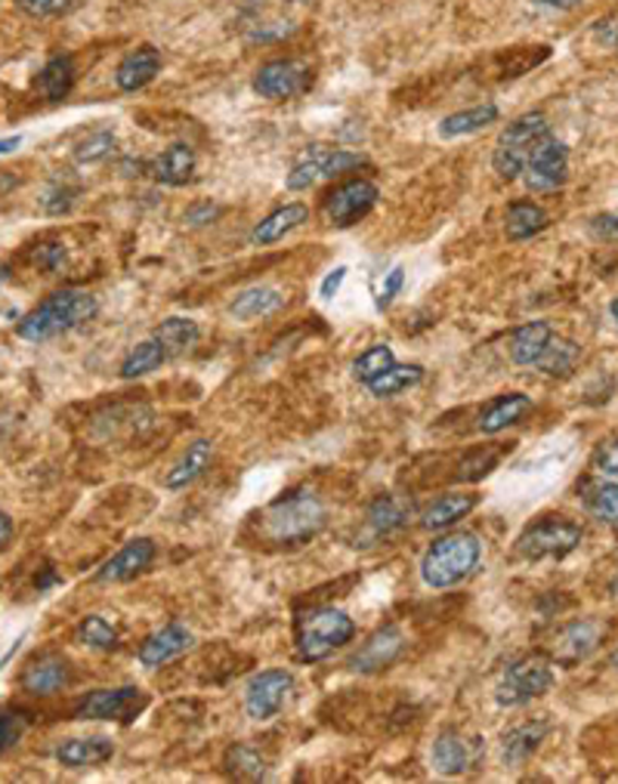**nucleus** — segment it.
Masks as SVG:
<instances>
[{"label": "nucleus", "mask_w": 618, "mask_h": 784, "mask_svg": "<svg viewBox=\"0 0 618 784\" xmlns=\"http://www.w3.org/2000/svg\"><path fill=\"white\" fill-rule=\"evenodd\" d=\"M97 297L87 294V290H77V287H65L50 294L38 309H32L16 327L22 340H32V344H44V340H53L59 334H69L84 322H90L97 315Z\"/></svg>", "instance_id": "nucleus-1"}, {"label": "nucleus", "mask_w": 618, "mask_h": 784, "mask_svg": "<svg viewBox=\"0 0 618 784\" xmlns=\"http://www.w3.org/2000/svg\"><path fill=\"white\" fill-rule=\"evenodd\" d=\"M480 556H483V544L477 535H467V532L445 535L433 540V547L421 559V577L433 590L458 587L461 581L477 572Z\"/></svg>", "instance_id": "nucleus-2"}, {"label": "nucleus", "mask_w": 618, "mask_h": 784, "mask_svg": "<svg viewBox=\"0 0 618 784\" xmlns=\"http://www.w3.org/2000/svg\"><path fill=\"white\" fill-rule=\"evenodd\" d=\"M325 525V507L312 491L300 488L270 503L263 513V528L275 544H307Z\"/></svg>", "instance_id": "nucleus-3"}, {"label": "nucleus", "mask_w": 618, "mask_h": 784, "mask_svg": "<svg viewBox=\"0 0 618 784\" xmlns=\"http://www.w3.org/2000/svg\"><path fill=\"white\" fill-rule=\"evenodd\" d=\"M547 134H551V124H547V117L541 115V112H529V115L510 121L502 130V136H498V142H495V152H492L495 173L502 179H507V183L517 179L522 167H526L529 152L535 149V142H539L541 136Z\"/></svg>", "instance_id": "nucleus-4"}, {"label": "nucleus", "mask_w": 618, "mask_h": 784, "mask_svg": "<svg viewBox=\"0 0 618 784\" xmlns=\"http://www.w3.org/2000/svg\"><path fill=\"white\" fill-rule=\"evenodd\" d=\"M353 636H356V624L341 609H319L307 614L300 621V636H297L300 661H322L334 649L347 646Z\"/></svg>", "instance_id": "nucleus-5"}, {"label": "nucleus", "mask_w": 618, "mask_h": 784, "mask_svg": "<svg viewBox=\"0 0 618 784\" xmlns=\"http://www.w3.org/2000/svg\"><path fill=\"white\" fill-rule=\"evenodd\" d=\"M551 686H554V668L539 655H529L504 670L495 698L504 708H520L532 698H541L544 692H551Z\"/></svg>", "instance_id": "nucleus-6"}, {"label": "nucleus", "mask_w": 618, "mask_h": 784, "mask_svg": "<svg viewBox=\"0 0 618 784\" xmlns=\"http://www.w3.org/2000/svg\"><path fill=\"white\" fill-rule=\"evenodd\" d=\"M581 544V528L576 522L566 519H541L535 525H529L517 540V550L526 559L539 562V559H563Z\"/></svg>", "instance_id": "nucleus-7"}, {"label": "nucleus", "mask_w": 618, "mask_h": 784, "mask_svg": "<svg viewBox=\"0 0 618 784\" xmlns=\"http://www.w3.org/2000/svg\"><path fill=\"white\" fill-rule=\"evenodd\" d=\"M149 708V695L136 686L121 689H97L84 695L75 705V720H115V723H134L143 710Z\"/></svg>", "instance_id": "nucleus-8"}, {"label": "nucleus", "mask_w": 618, "mask_h": 784, "mask_svg": "<svg viewBox=\"0 0 618 784\" xmlns=\"http://www.w3.org/2000/svg\"><path fill=\"white\" fill-rule=\"evenodd\" d=\"M569 176V149L557 136H541L535 149L526 158L522 179L532 191H554L560 189Z\"/></svg>", "instance_id": "nucleus-9"}, {"label": "nucleus", "mask_w": 618, "mask_h": 784, "mask_svg": "<svg viewBox=\"0 0 618 784\" xmlns=\"http://www.w3.org/2000/svg\"><path fill=\"white\" fill-rule=\"evenodd\" d=\"M312 69L304 59H272L254 75V90L270 102H288L294 96L307 94Z\"/></svg>", "instance_id": "nucleus-10"}, {"label": "nucleus", "mask_w": 618, "mask_h": 784, "mask_svg": "<svg viewBox=\"0 0 618 784\" xmlns=\"http://www.w3.org/2000/svg\"><path fill=\"white\" fill-rule=\"evenodd\" d=\"M381 191L371 179H347L325 198V213H329L331 226L349 229L359 220H366L368 211L378 204Z\"/></svg>", "instance_id": "nucleus-11"}, {"label": "nucleus", "mask_w": 618, "mask_h": 784, "mask_svg": "<svg viewBox=\"0 0 618 784\" xmlns=\"http://www.w3.org/2000/svg\"><path fill=\"white\" fill-rule=\"evenodd\" d=\"M294 3L297 0H251L248 3V16H245L248 40L272 43V40L291 38L300 28L297 16H291Z\"/></svg>", "instance_id": "nucleus-12"}, {"label": "nucleus", "mask_w": 618, "mask_h": 784, "mask_svg": "<svg viewBox=\"0 0 618 784\" xmlns=\"http://www.w3.org/2000/svg\"><path fill=\"white\" fill-rule=\"evenodd\" d=\"M294 686V676L288 670H263L257 673L248 689H245V710L257 723H267L272 717H279V710L285 708L288 692Z\"/></svg>", "instance_id": "nucleus-13"}, {"label": "nucleus", "mask_w": 618, "mask_h": 784, "mask_svg": "<svg viewBox=\"0 0 618 784\" xmlns=\"http://www.w3.org/2000/svg\"><path fill=\"white\" fill-rule=\"evenodd\" d=\"M606 636V627L603 621L597 618H581V621H572L569 627H563L554 639V661L563 664V668H572L579 664L584 658H591L594 651L600 649Z\"/></svg>", "instance_id": "nucleus-14"}, {"label": "nucleus", "mask_w": 618, "mask_h": 784, "mask_svg": "<svg viewBox=\"0 0 618 784\" xmlns=\"http://www.w3.org/2000/svg\"><path fill=\"white\" fill-rule=\"evenodd\" d=\"M69 683H72V668H69V661H65L62 655H57V651L35 658V661L25 668V673H22V689L28 692V695H38V698L57 695V692L65 689Z\"/></svg>", "instance_id": "nucleus-15"}, {"label": "nucleus", "mask_w": 618, "mask_h": 784, "mask_svg": "<svg viewBox=\"0 0 618 784\" xmlns=\"http://www.w3.org/2000/svg\"><path fill=\"white\" fill-rule=\"evenodd\" d=\"M403 646H406L403 633L396 631V627H384V631H378L374 636H368V643H362V649L349 658V668L356 670V673H378V670H386L403 655Z\"/></svg>", "instance_id": "nucleus-16"}, {"label": "nucleus", "mask_w": 618, "mask_h": 784, "mask_svg": "<svg viewBox=\"0 0 618 784\" xmlns=\"http://www.w3.org/2000/svg\"><path fill=\"white\" fill-rule=\"evenodd\" d=\"M154 559V544L149 537H136L131 544H124L102 569L97 572L99 584H118V581H131L134 574L149 569Z\"/></svg>", "instance_id": "nucleus-17"}, {"label": "nucleus", "mask_w": 618, "mask_h": 784, "mask_svg": "<svg viewBox=\"0 0 618 784\" xmlns=\"http://www.w3.org/2000/svg\"><path fill=\"white\" fill-rule=\"evenodd\" d=\"M193 646V633L183 624H168L161 631H154L143 646H139V664L143 668H161L168 661L180 658L183 651Z\"/></svg>", "instance_id": "nucleus-18"}, {"label": "nucleus", "mask_w": 618, "mask_h": 784, "mask_svg": "<svg viewBox=\"0 0 618 784\" xmlns=\"http://www.w3.org/2000/svg\"><path fill=\"white\" fill-rule=\"evenodd\" d=\"M158 72H161V53H158L154 47H149V43H146V47H136V50H131L127 57L118 62V90L136 94V90H143L146 84H152Z\"/></svg>", "instance_id": "nucleus-19"}, {"label": "nucleus", "mask_w": 618, "mask_h": 784, "mask_svg": "<svg viewBox=\"0 0 618 784\" xmlns=\"http://www.w3.org/2000/svg\"><path fill=\"white\" fill-rule=\"evenodd\" d=\"M115 754V745L102 735H94V738H69L57 747V760L59 766L65 769H94V766H102L112 760Z\"/></svg>", "instance_id": "nucleus-20"}, {"label": "nucleus", "mask_w": 618, "mask_h": 784, "mask_svg": "<svg viewBox=\"0 0 618 784\" xmlns=\"http://www.w3.org/2000/svg\"><path fill=\"white\" fill-rule=\"evenodd\" d=\"M195 173V149L189 142H174L154 158L152 176L164 186H186Z\"/></svg>", "instance_id": "nucleus-21"}, {"label": "nucleus", "mask_w": 618, "mask_h": 784, "mask_svg": "<svg viewBox=\"0 0 618 784\" xmlns=\"http://www.w3.org/2000/svg\"><path fill=\"white\" fill-rule=\"evenodd\" d=\"M331 154H334V149L325 146V142L307 146L304 152L297 154V161H294V167H291L285 186H288L291 191H304L309 189V186H316L319 179H325V167H329Z\"/></svg>", "instance_id": "nucleus-22"}, {"label": "nucleus", "mask_w": 618, "mask_h": 784, "mask_svg": "<svg viewBox=\"0 0 618 784\" xmlns=\"http://www.w3.org/2000/svg\"><path fill=\"white\" fill-rule=\"evenodd\" d=\"M408 517H411V507H408L406 500L393 498V495H384V498H378L371 507H368V517H366L368 535L374 537V540L390 537L393 532H399V528L406 525Z\"/></svg>", "instance_id": "nucleus-23"}, {"label": "nucleus", "mask_w": 618, "mask_h": 784, "mask_svg": "<svg viewBox=\"0 0 618 784\" xmlns=\"http://www.w3.org/2000/svg\"><path fill=\"white\" fill-rule=\"evenodd\" d=\"M282 307H285V297L275 287H248L232 300L230 315L238 322H251V319H267Z\"/></svg>", "instance_id": "nucleus-24"}, {"label": "nucleus", "mask_w": 618, "mask_h": 784, "mask_svg": "<svg viewBox=\"0 0 618 784\" xmlns=\"http://www.w3.org/2000/svg\"><path fill=\"white\" fill-rule=\"evenodd\" d=\"M309 220V208L307 204H300V201H294V204H285V208H279L275 213H270L257 229L251 232V241L254 245H272V241H279V238H285L288 232H294L300 223H307Z\"/></svg>", "instance_id": "nucleus-25"}, {"label": "nucleus", "mask_w": 618, "mask_h": 784, "mask_svg": "<svg viewBox=\"0 0 618 784\" xmlns=\"http://www.w3.org/2000/svg\"><path fill=\"white\" fill-rule=\"evenodd\" d=\"M547 223H551V216L544 208L532 204V201H514L507 208V216H504V232H507L510 241H526V238L547 229Z\"/></svg>", "instance_id": "nucleus-26"}, {"label": "nucleus", "mask_w": 618, "mask_h": 784, "mask_svg": "<svg viewBox=\"0 0 618 784\" xmlns=\"http://www.w3.org/2000/svg\"><path fill=\"white\" fill-rule=\"evenodd\" d=\"M470 766V747L455 729H445L433 742V769L440 775H461Z\"/></svg>", "instance_id": "nucleus-27"}, {"label": "nucleus", "mask_w": 618, "mask_h": 784, "mask_svg": "<svg viewBox=\"0 0 618 784\" xmlns=\"http://www.w3.org/2000/svg\"><path fill=\"white\" fill-rule=\"evenodd\" d=\"M551 337H554V327L547 322H529L517 327L510 337V359L517 364H535L551 344Z\"/></svg>", "instance_id": "nucleus-28"}, {"label": "nucleus", "mask_w": 618, "mask_h": 784, "mask_svg": "<svg viewBox=\"0 0 618 784\" xmlns=\"http://www.w3.org/2000/svg\"><path fill=\"white\" fill-rule=\"evenodd\" d=\"M529 408H532V399H529V396H522V393H507V396L495 399V402L485 408L483 421H480V430H483L485 436H495V433H502L507 426H514L522 414H529Z\"/></svg>", "instance_id": "nucleus-29"}, {"label": "nucleus", "mask_w": 618, "mask_h": 784, "mask_svg": "<svg viewBox=\"0 0 618 784\" xmlns=\"http://www.w3.org/2000/svg\"><path fill=\"white\" fill-rule=\"evenodd\" d=\"M211 458H213L211 441L195 439L193 445L186 448L183 460H180L174 470L168 473L164 485H168V488H186V485H193L195 478L205 476V470L211 466Z\"/></svg>", "instance_id": "nucleus-30"}, {"label": "nucleus", "mask_w": 618, "mask_h": 784, "mask_svg": "<svg viewBox=\"0 0 618 784\" xmlns=\"http://www.w3.org/2000/svg\"><path fill=\"white\" fill-rule=\"evenodd\" d=\"M77 80V69H75V59L72 57H53L44 69H40L38 75V90L44 94V99H50V102H59V99H65V96L72 94V87H75Z\"/></svg>", "instance_id": "nucleus-31"}, {"label": "nucleus", "mask_w": 618, "mask_h": 784, "mask_svg": "<svg viewBox=\"0 0 618 784\" xmlns=\"http://www.w3.org/2000/svg\"><path fill=\"white\" fill-rule=\"evenodd\" d=\"M544 735H547V723H526V726L510 729L502 742L504 763L507 766L526 763V760L539 750V745L544 742Z\"/></svg>", "instance_id": "nucleus-32"}, {"label": "nucleus", "mask_w": 618, "mask_h": 784, "mask_svg": "<svg viewBox=\"0 0 618 784\" xmlns=\"http://www.w3.org/2000/svg\"><path fill=\"white\" fill-rule=\"evenodd\" d=\"M581 362V346L572 344V340H566V337H551V344L547 349L541 352V359L535 362L541 374H547V377H569Z\"/></svg>", "instance_id": "nucleus-33"}, {"label": "nucleus", "mask_w": 618, "mask_h": 784, "mask_svg": "<svg viewBox=\"0 0 618 784\" xmlns=\"http://www.w3.org/2000/svg\"><path fill=\"white\" fill-rule=\"evenodd\" d=\"M495 121H498V105H495V102H483V105H473V109H464V112L443 117L440 136H445V139L470 136L477 134V130H483V127H489V124H495Z\"/></svg>", "instance_id": "nucleus-34"}, {"label": "nucleus", "mask_w": 618, "mask_h": 784, "mask_svg": "<svg viewBox=\"0 0 618 784\" xmlns=\"http://www.w3.org/2000/svg\"><path fill=\"white\" fill-rule=\"evenodd\" d=\"M480 503L477 495H443L440 500H433L421 513V525L424 528H448L455 525L458 519H464L473 507Z\"/></svg>", "instance_id": "nucleus-35"}, {"label": "nucleus", "mask_w": 618, "mask_h": 784, "mask_svg": "<svg viewBox=\"0 0 618 784\" xmlns=\"http://www.w3.org/2000/svg\"><path fill=\"white\" fill-rule=\"evenodd\" d=\"M424 377V368L421 364H390L384 374H378L374 381L366 383L368 389H371V396H378V399H390V396H399V393H406L411 389L415 383Z\"/></svg>", "instance_id": "nucleus-36"}, {"label": "nucleus", "mask_w": 618, "mask_h": 784, "mask_svg": "<svg viewBox=\"0 0 618 784\" xmlns=\"http://www.w3.org/2000/svg\"><path fill=\"white\" fill-rule=\"evenodd\" d=\"M198 337H201V331H198L193 319H168V322H161V325L154 327V340L161 344V349L168 356L189 352L198 344Z\"/></svg>", "instance_id": "nucleus-37"}, {"label": "nucleus", "mask_w": 618, "mask_h": 784, "mask_svg": "<svg viewBox=\"0 0 618 784\" xmlns=\"http://www.w3.org/2000/svg\"><path fill=\"white\" fill-rule=\"evenodd\" d=\"M164 359H168V352L161 349V344L158 340H146V344H139L124 359V364H121V377L124 381H136V377H146V374H152V371H158L161 364H164Z\"/></svg>", "instance_id": "nucleus-38"}, {"label": "nucleus", "mask_w": 618, "mask_h": 784, "mask_svg": "<svg viewBox=\"0 0 618 784\" xmlns=\"http://www.w3.org/2000/svg\"><path fill=\"white\" fill-rule=\"evenodd\" d=\"M77 643L81 646H87V649H99V651H109L118 646V631L106 621V618H99V614H87L81 624H77Z\"/></svg>", "instance_id": "nucleus-39"}, {"label": "nucleus", "mask_w": 618, "mask_h": 784, "mask_svg": "<svg viewBox=\"0 0 618 784\" xmlns=\"http://www.w3.org/2000/svg\"><path fill=\"white\" fill-rule=\"evenodd\" d=\"M584 507L600 522H618V482H594V485H588Z\"/></svg>", "instance_id": "nucleus-40"}, {"label": "nucleus", "mask_w": 618, "mask_h": 784, "mask_svg": "<svg viewBox=\"0 0 618 784\" xmlns=\"http://www.w3.org/2000/svg\"><path fill=\"white\" fill-rule=\"evenodd\" d=\"M226 769H230V775H235V779L257 782V779L267 775V760H263L254 747L235 745L230 747V754H226Z\"/></svg>", "instance_id": "nucleus-41"}, {"label": "nucleus", "mask_w": 618, "mask_h": 784, "mask_svg": "<svg viewBox=\"0 0 618 784\" xmlns=\"http://www.w3.org/2000/svg\"><path fill=\"white\" fill-rule=\"evenodd\" d=\"M393 362H396V359H393V349L386 344H378L366 349V352L353 362V374H356L359 383H371L378 374H384Z\"/></svg>", "instance_id": "nucleus-42"}, {"label": "nucleus", "mask_w": 618, "mask_h": 784, "mask_svg": "<svg viewBox=\"0 0 618 784\" xmlns=\"http://www.w3.org/2000/svg\"><path fill=\"white\" fill-rule=\"evenodd\" d=\"M112 152H115V136L109 134V130H97V134H90L87 139L77 142L75 161L77 164H97V161H106Z\"/></svg>", "instance_id": "nucleus-43"}, {"label": "nucleus", "mask_w": 618, "mask_h": 784, "mask_svg": "<svg viewBox=\"0 0 618 784\" xmlns=\"http://www.w3.org/2000/svg\"><path fill=\"white\" fill-rule=\"evenodd\" d=\"M25 729H28V713H20V710H3V713H0V757H3L10 747L20 745Z\"/></svg>", "instance_id": "nucleus-44"}, {"label": "nucleus", "mask_w": 618, "mask_h": 784, "mask_svg": "<svg viewBox=\"0 0 618 784\" xmlns=\"http://www.w3.org/2000/svg\"><path fill=\"white\" fill-rule=\"evenodd\" d=\"M75 198H77L75 186H65L62 179H57V183H50L47 191H44V198H40V208H44L47 213H53V216H59V213L72 211Z\"/></svg>", "instance_id": "nucleus-45"}, {"label": "nucleus", "mask_w": 618, "mask_h": 784, "mask_svg": "<svg viewBox=\"0 0 618 784\" xmlns=\"http://www.w3.org/2000/svg\"><path fill=\"white\" fill-rule=\"evenodd\" d=\"M13 3L32 20H57L72 7H77V0H13Z\"/></svg>", "instance_id": "nucleus-46"}, {"label": "nucleus", "mask_w": 618, "mask_h": 784, "mask_svg": "<svg viewBox=\"0 0 618 784\" xmlns=\"http://www.w3.org/2000/svg\"><path fill=\"white\" fill-rule=\"evenodd\" d=\"M498 451H477V455H470V458L464 460L461 466H458V478L461 482H473V478H483L485 473H492L495 470V463H498Z\"/></svg>", "instance_id": "nucleus-47"}, {"label": "nucleus", "mask_w": 618, "mask_h": 784, "mask_svg": "<svg viewBox=\"0 0 618 784\" xmlns=\"http://www.w3.org/2000/svg\"><path fill=\"white\" fill-rule=\"evenodd\" d=\"M594 470H600L606 478H618V436L600 445L594 455Z\"/></svg>", "instance_id": "nucleus-48"}, {"label": "nucleus", "mask_w": 618, "mask_h": 784, "mask_svg": "<svg viewBox=\"0 0 618 784\" xmlns=\"http://www.w3.org/2000/svg\"><path fill=\"white\" fill-rule=\"evenodd\" d=\"M362 164H366L362 154L347 152V149H334V154L329 158V167H325V176H341V173L356 171V167H362Z\"/></svg>", "instance_id": "nucleus-49"}, {"label": "nucleus", "mask_w": 618, "mask_h": 784, "mask_svg": "<svg viewBox=\"0 0 618 784\" xmlns=\"http://www.w3.org/2000/svg\"><path fill=\"white\" fill-rule=\"evenodd\" d=\"M403 285H406V269L393 266L390 272H386L384 287H381V297H378V307H381V309L390 307V303H393V300L399 297Z\"/></svg>", "instance_id": "nucleus-50"}, {"label": "nucleus", "mask_w": 618, "mask_h": 784, "mask_svg": "<svg viewBox=\"0 0 618 784\" xmlns=\"http://www.w3.org/2000/svg\"><path fill=\"white\" fill-rule=\"evenodd\" d=\"M217 216H220V208L211 204V201H201V204H193V208L186 211V223H189V226H208Z\"/></svg>", "instance_id": "nucleus-51"}, {"label": "nucleus", "mask_w": 618, "mask_h": 784, "mask_svg": "<svg viewBox=\"0 0 618 784\" xmlns=\"http://www.w3.org/2000/svg\"><path fill=\"white\" fill-rule=\"evenodd\" d=\"M62 260H65V250H62V245H44V248L35 253V263L47 269V272H57V269L62 266Z\"/></svg>", "instance_id": "nucleus-52"}, {"label": "nucleus", "mask_w": 618, "mask_h": 784, "mask_svg": "<svg viewBox=\"0 0 618 784\" xmlns=\"http://www.w3.org/2000/svg\"><path fill=\"white\" fill-rule=\"evenodd\" d=\"M594 35H597L600 43H606V47H616L618 50V13L606 16V20H600L597 25H594Z\"/></svg>", "instance_id": "nucleus-53"}, {"label": "nucleus", "mask_w": 618, "mask_h": 784, "mask_svg": "<svg viewBox=\"0 0 618 784\" xmlns=\"http://www.w3.org/2000/svg\"><path fill=\"white\" fill-rule=\"evenodd\" d=\"M591 232L597 235V238H618V213H603L597 216L594 223H591Z\"/></svg>", "instance_id": "nucleus-54"}, {"label": "nucleus", "mask_w": 618, "mask_h": 784, "mask_svg": "<svg viewBox=\"0 0 618 784\" xmlns=\"http://www.w3.org/2000/svg\"><path fill=\"white\" fill-rule=\"evenodd\" d=\"M344 278H347V266H337L334 272H329L325 282H322V287H319V297H322V300H334V294L341 290Z\"/></svg>", "instance_id": "nucleus-55"}, {"label": "nucleus", "mask_w": 618, "mask_h": 784, "mask_svg": "<svg viewBox=\"0 0 618 784\" xmlns=\"http://www.w3.org/2000/svg\"><path fill=\"white\" fill-rule=\"evenodd\" d=\"M13 535H16V528H13V519L7 517L3 510H0V553L10 547V540H13Z\"/></svg>", "instance_id": "nucleus-56"}, {"label": "nucleus", "mask_w": 618, "mask_h": 784, "mask_svg": "<svg viewBox=\"0 0 618 784\" xmlns=\"http://www.w3.org/2000/svg\"><path fill=\"white\" fill-rule=\"evenodd\" d=\"M535 7H551V10H572L581 0H532Z\"/></svg>", "instance_id": "nucleus-57"}, {"label": "nucleus", "mask_w": 618, "mask_h": 784, "mask_svg": "<svg viewBox=\"0 0 618 784\" xmlns=\"http://www.w3.org/2000/svg\"><path fill=\"white\" fill-rule=\"evenodd\" d=\"M20 146H22V136H7V139H0V154L16 152Z\"/></svg>", "instance_id": "nucleus-58"}, {"label": "nucleus", "mask_w": 618, "mask_h": 784, "mask_svg": "<svg viewBox=\"0 0 618 784\" xmlns=\"http://www.w3.org/2000/svg\"><path fill=\"white\" fill-rule=\"evenodd\" d=\"M613 319H616V322H618V297H616V300H613Z\"/></svg>", "instance_id": "nucleus-59"}, {"label": "nucleus", "mask_w": 618, "mask_h": 784, "mask_svg": "<svg viewBox=\"0 0 618 784\" xmlns=\"http://www.w3.org/2000/svg\"><path fill=\"white\" fill-rule=\"evenodd\" d=\"M7 275H10V272H7V269L0 266V285H3V282H7Z\"/></svg>", "instance_id": "nucleus-60"}, {"label": "nucleus", "mask_w": 618, "mask_h": 784, "mask_svg": "<svg viewBox=\"0 0 618 784\" xmlns=\"http://www.w3.org/2000/svg\"><path fill=\"white\" fill-rule=\"evenodd\" d=\"M613 661H616V668H618V651H616V658H613Z\"/></svg>", "instance_id": "nucleus-61"}, {"label": "nucleus", "mask_w": 618, "mask_h": 784, "mask_svg": "<svg viewBox=\"0 0 618 784\" xmlns=\"http://www.w3.org/2000/svg\"><path fill=\"white\" fill-rule=\"evenodd\" d=\"M613 590H616V596H618V581H616V587H613Z\"/></svg>", "instance_id": "nucleus-62"}]
</instances>
